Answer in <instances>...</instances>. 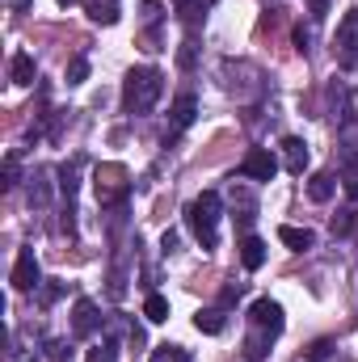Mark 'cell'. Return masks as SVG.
Wrapping results in <instances>:
<instances>
[{
  "label": "cell",
  "instance_id": "cell-33",
  "mask_svg": "<svg viewBox=\"0 0 358 362\" xmlns=\"http://www.w3.org/2000/svg\"><path fill=\"white\" fill-rule=\"evenodd\" d=\"M59 4H76V0H59Z\"/></svg>",
  "mask_w": 358,
  "mask_h": 362
},
{
  "label": "cell",
  "instance_id": "cell-31",
  "mask_svg": "<svg viewBox=\"0 0 358 362\" xmlns=\"http://www.w3.org/2000/svg\"><path fill=\"white\" fill-rule=\"evenodd\" d=\"M325 354H329V341H316V346H312V362H321Z\"/></svg>",
  "mask_w": 358,
  "mask_h": 362
},
{
  "label": "cell",
  "instance_id": "cell-25",
  "mask_svg": "<svg viewBox=\"0 0 358 362\" xmlns=\"http://www.w3.org/2000/svg\"><path fill=\"white\" fill-rule=\"evenodd\" d=\"M178 64H181V68H194V38H185V42H181Z\"/></svg>",
  "mask_w": 358,
  "mask_h": 362
},
{
  "label": "cell",
  "instance_id": "cell-23",
  "mask_svg": "<svg viewBox=\"0 0 358 362\" xmlns=\"http://www.w3.org/2000/svg\"><path fill=\"white\" fill-rule=\"evenodd\" d=\"M81 81H89V59H72L68 64V85H81Z\"/></svg>",
  "mask_w": 358,
  "mask_h": 362
},
{
  "label": "cell",
  "instance_id": "cell-19",
  "mask_svg": "<svg viewBox=\"0 0 358 362\" xmlns=\"http://www.w3.org/2000/svg\"><path fill=\"white\" fill-rule=\"evenodd\" d=\"M59 194H64L68 206H72V198H76V165H64V169H59Z\"/></svg>",
  "mask_w": 358,
  "mask_h": 362
},
{
  "label": "cell",
  "instance_id": "cell-9",
  "mask_svg": "<svg viewBox=\"0 0 358 362\" xmlns=\"http://www.w3.org/2000/svg\"><path fill=\"white\" fill-rule=\"evenodd\" d=\"M308 144L304 139H295V135H287L282 139V165H287V173H295V177H304V169H308Z\"/></svg>",
  "mask_w": 358,
  "mask_h": 362
},
{
  "label": "cell",
  "instance_id": "cell-4",
  "mask_svg": "<svg viewBox=\"0 0 358 362\" xmlns=\"http://www.w3.org/2000/svg\"><path fill=\"white\" fill-rule=\"evenodd\" d=\"M93 185H97V202H118V198H127V173L118 169V165H101L97 169V177H93Z\"/></svg>",
  "mask_w": 358,
  "mask_h": 362
},
{
  "label": "cell",
  "instance_id": "cell-28",
  "mask_svg": "<svg viewBox=\"0 0 358 362\" xmlns=\"http://www.w3.org/2000/svg\"><path fill=\"white\" fill-rule=\"evenodd\" d=\"M59 291H64V286H59V282H47V286H42V295H38V299H42V303H55V299H59Z\"/></svg>",
  "mask_w": 358,
  "mask_h": 362
},
{
  "label": "cell",
  "instance_id": "cell-32",
  "mask_svg": "<svg viewBox=\"0 0 358 362\" xmlns=\"http://www.w3.org/2000/svg\"><path fill=\"white\" fill-rule=\"evenodd\" d=\"M8 4H13V8H17V13H21V8H25V4H30V0H8Z\"/></svg>",
  "mask_w": 358,
  "mask_h": 362
},
{
  "label": "cell",
  "instance_id": "cell-27",
  "mask_svg": "<svg viewBox=\"0 0 358 362\" xmlns=\"http://www.w3.org/2000/svg\"><path fill=\"white\" fill-rule=\"evenodd\" d=\"M13 185H17V156L4 160V189H13Z\"/></svg>",
  "mask_w": 358,
  "mask_h": 362
},
{
  "label": "cell",
  "instance_id": "cell-21",
  "mask_svg": "<svg viewBox=\"0 0 358 362\" xmlns=\"http://www.w3.org/2000/svg\"><path fill=\"white\" fill-rule=\"evenodd\" d=\"M30 202H38V206L47 202V169H38V173L30 177Z\"/></svg>",
  "mask_w": 358,
  "mask_h": 362
},
{
  "label": "cell",
  "instance_id": "cell-26",
  "mask_svg": "<svg viewBox=\"0 0 358 362\" xmlns=\"http://www.w3.org/2000/svg\"><path fill=\"white\" fill-rule=\"evenodd\" d=\"M47 358L64 362V358H68V341H47Z\"/></svg>",
  "mask_w": 358,
  "mask_h": 362
},
{
  "label": "cell",
  "instance_id": "cell-16",
  "mask_svg": "<svg viewBox=\"0 0 358 362\" xmlns=\"http://www.w3.org/2000/svg\"><path fill=\"white\" fill-rule=\"evenodd\" d=\"M144 316H148L152 325H165V320H169V299H165V295H148V299H144Z\"/></svg>",
  "mask_w": 358,
  "mask_h": 362
},
{
  "label": "cell",
  "instance_id": "cell-2",
  "mask_svg": "<svg viewBox=\"0 0 358 362\" xmlns=\"http://www.w3.org/2000/svg\"><path fill=\"white\" fill-rule=\"evenodd\" d=\"M161 93H165V76H161L156 68H135V72H127L122 105H127L131 114H148V110L161 101Z\"/></svg>",
  "mask_w": 358,
  "mask_h": 362
},
{
  "label": "cell",
  "instance_id": "cell-10",
  "mask_svg": "<svg viewBox=\"0 0 358 362\" xmlns=\"http://www.w3.org/2000/svg\"><path fill=\"white\" fill-rule=\"evenodd\" d=\"M278 240H282L291 253H308V249L316 245V236H312L308 228H295V223H282V228H278Z\"/></svg>",
  "mask_w": 358,
  "mask_h": 362
},
{
  "label": "cell",
  "instance_id": "cell-13",
  "mask_svg": "<svg viewBox=\"0 0 358 362\" xmlns=\"http://www.w3.org/2000/svg\"><path fill=\"white\" fill-rule=\"evenodd\" d=\"M169 114H173V131H185V127L194 122V114H198V101H194L190 93H181L178 101H173V110H169Z\"/></svg>",
  "mask_w": 358,
  "mask_h": 362
},
{
  "label": "cell",
  "instance_id": "cell-3",
  "mask_svg": "<svg viewBox=\"0 0 358 362\" xmlns=\"http://www.w3.org/2000/svg\"><path fill=\"white\" fill-rule=\"evenodd\" d=\"M333 55H337V68L350 72L358 68V8H350L337 25V38H333Z\"/></svg>",
  "mask_w": 358,
  "mask_h": 362
},
{
  "label": "cell",
  "instance_id": "cell-5",
  "mask_svg": "<svg viewBox=\"0 0 358 362\" xmlns=\"http://www.w3.org/2000/svg\"><path fill=\"white\" fill-rule=\"evenodd\" d=\"M241 173L253 181H274L278 173V160H274V152L270 148H249L245 152V160H241Z\"/></svg>",
  "mask_w": 358,
  "mask_h": 362
},
{
  "label": "cell",
  "instance_id": "cell-24",
  "mask_svg": "<svg viewBox=\"0 0 358 362\" xmlns=\"http://www.w3.org/2000/svg\"><path fill=\"white\" fill-rule=\"evenodd\" d=\"M304 4H308V17H312V21H325L333 0H304Z\"/></svg>",
  "mask_w": 358,
  "mask_h": 362
},
{
  "label": "cell",
  "instance_id": "cell-12",
  "mask_svg": "<svg viewBox=\"0 0 358 362\" xmlns=\"http://www.w3.org/2000/svg\"><path fill=\"white\" fill-rule=\"evenodd\" d=\"M8 76H13V85H34V76H38V64H34V55H25V51H17L13 55V68H8Z\"/></svg>",
  "mask_w": 358,
  "mask_h": 362
},
{
  "label": "cell",
  "instance_id": "cell-7",
  "mask_svg": "<svg viewBox=\"0 0 358 362\" xmlns=\"http://www.w3.org/2000/svg\"><path fill=\"white\" fill-rule=\"evenodd\" d=\"M8 282H13V291H34V286L42 282V278H38V257H34V249H21V253H17Z\"/></svg>",
  "mask_w": 358,
  "mask_h": 362
},
{
  "label": "cell",
  "instance_id": "cell-17",
  "mask_svg": "<svg viewBox=\"0 0 358 362\" xmlns=\"http://www.w3.org/2000/svg\"><path fill=\"white\" fill-rule=\"evenodd\" d=\"M89 17L97 25H114V21H118V4H114V0L101 4V0H97V4H89Z\"/></svg>",
  "mask_w": 358,
  "mask_h": 362
},
{
  "label": "cell",
  "instance_id": "cell-8",
  "mask_svg": "<svg viewBox=\"0 0 358 362\" xmlns=\"http://www.w3.org/2000/svg\"><path fill=\"white\" fill-rule=\"evenodd\" d=\"M97 325H101L97 303H93V299H76V308H72V333H76V337H93Z\"/></svg>",
  "mask_w": 358,
  "mask_h": 362
},
{
  "label": "cell",
  "instance_id": "cell-30",
  "mask_svg": "<svg viewBox=\"0 0 358 362\" xmlns=\"http://www.w3.org/2000/svg\"><path fill=\"white\" fill-rule=\"evenodd\" d=\"M333 232H350V211H342V219H333Z\"/></svg>",
  "mask_w": 358,
  "mask_h": 362
},
{
  "label": "cell",
  "instance_id": "cell-22",
  "mask_svg": "<svg viewBox=\"0 0 358 362\" xmlns=\"http://www.w3.org/2000/svg\"><path fill=\"white\" fill-rule=\"evenodd\" d=\"M85 362H118V350H114V341H101V346H93Z\"/></svg>",
  "mask_w": 358,
  "mask_h": 362
},
{
  "label": "cell",
  "instance_id": "cell-14",
  "mask_svg": "<svg viewBox=\"0 0 358 362\" xmlns=\"http://www.w3.org/2000/svg\"><path fill=\"white\" fill-rule=\"evenodd\" d=\"M224 325H228V320H224V312H219V308H202V312L194 316V329H198V333H211V337H215V333H224Z\"/></svg>",
  "mask_w": 358,
  "mask_h": 362
},
{
  "label": "cell",
  "instance_id": "cell-1",
  "mask_svg": "<svg viewBox=\"0 0 358 362\" xmlns=\"http://www.w3.org/2000/svg\"><path fill=\"white\" fill-rule=\"evenodd\" d=\"M219 215H224V202H219L215 189H202V194L185 206V223H190V232L198 236V245H202L207 253L219 245Z\"/></svg>",
  "mask_w": 358,
  "mask_h": 362
},
{
  "label": "cell",
  "instance_id": "cell-11",
  "mask_svg": "<svg viewBox=\"0 0 358 362\" xmlns=\"http://www.w3.org/2000/svg\"><path fill=\"white\" fill-rule=\"evenodd\" d=\"M241 266L245 270H262L266 266V240L262 236H241Z\"/></svg>",
  "mask_w": 358,
  "mask_h": 362
},
{
  "label": "cell",
  "instance_id": "cell-29",
  "mask_svg": "<svg viewBox=\"0 0 358 362\" xmlns=\"http://www.w3.org/2000/svg\"><path fill=\"white\" fill-rule=\"evenodd\" d=\"M161 249L173 253V249H178V232H165V236H161Z\"/></svg>",
  "mask_w": 358,
  "mask_h": 362
},
{
  "label": "cell",
  "instance_id": "cell-6",
  "mask_svg": "<svg viewBox=\"0 0 358 362\" xmlns=\"http://www.w3.org/2000/svg\"><path fill=\"white\" fill-rule=\"evenodd\" d=\"M249 320L258 325V329H266V333H282V303L278 299H270V295H262V299H253V308H249Z\"/></svg>",
  "mask_w": 358,
  "mask_h": 362
},
{
  "label": "cell",
  "instance_id": "cell-18",
  "mask_svg": "<svg viewBox=\"0 0 358 362\" xmlns=\"http://www.w3.org/2000/svg\"><path fill=\"white\" fill-rule=\"evenodd\" d=\"M148 362H190V350H181V346H156Z\"/></svg>",
  "mask_w": 358,
  "mask_h": 362
},
{
  "label": "cell",
  "instance_id": "cell-20",
  "mask_svg": "<svg viewBox=\"0 0 358 362\" xmlns=\"http://www.w3.org/2000/svg\"><path fill=\"white\" fill-rule=\"evenodd\" d=\"M342 185H346V194H350V198H358V156H354V152L346 156V173H342Z\"/></svg>",
  "mask_w": 358,
  "mask_h": 362
},
{
  "label": "cell",
  "instance_id": "cell-15",
  "mask_svg": "<svg viewBox=\"0 0 358 362\" xmlns=\"http://www.w3.org/2000/svg\"><path fill=\"white\" fill-rule=\"evenodd\" d=\"M308 198H312V202H329V198H333V173H312Z\"/></svg>",
  "mask_w": 358,
  "mask_h": 362
}]
</instances>
